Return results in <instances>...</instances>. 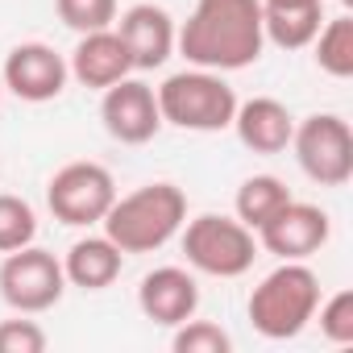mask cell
Wrapping results in <instances>:
<instances>
[{
	"label": "cell",
	"instance_id": "cell-1",
	"mask_svg": "<svg viewBox=\"0 0 353 353\" xmlns=\"http://www.w3.org/2000/svg\"><path fill=\"white\" fill-rule=\"evenodd\" d=\"M179 50L192 67L204 71H245L262 59V0H196L192 17L174 34Z\"/></svg>",
	"mask_w": 353,
	"mask_h": 353
},
{
	"label": "cell",
	"instance_id": "cell-2",
	"mask_svg": "<svg viewBox=\"0 0 353 353\" xmlns=\"http://www.w3.org/2000/svg\"><path fill=\"white\" fill-rule=\"evenodd\" d=\"M188 221V196L174 183H145L129 196H117L104 212V237L121 254H154L179 237Z\"/></svg>",
	"mask_w": 353,
	"mask_h": 353
},
{
	"label": "cell",
	"instance_id": "cell-3",
	"mask_svg": "<svg viewBox=\"0 0 353 353\" xmlns=\"http://www.w3.org/2000/svg\"><path fill=\"white\" fill-rule=\"evenodd\" d=\"M320 307V279L303 262H283L274 266L254 291H250V324L266 341H291L299 336Z\"/></svg>",
	"mask_w": 353,
	"mask_h": 353
},
{
	"label": "cell",
	"instance_id": "cell-4",
	"mask_svg": "<svg viewBox=\"0 0 353 353\" xmlns=\"http://www.w3.org/2000/svg\"><path fill=\"white\" fill-rule=\"evenodd\" d=\"M158 112L162 125L188 129V133H221L233 125L237 112V92L221 71H204V67H188L166 75L158 88Z\"/></svg>",
	"mask_w": 353,
	"mask_h": 353
},
{
	"label": "cell",
	"instance_id": "cell-5",
	"mask_svg": "<svg viewBox=\"0 0 353 353\" xmlns=\"http://www.w3.org/2000/svg\"><path fill=\"white\" fill-rule=\"evenodd\" d=\"M179 241H183L188 266L212 279H241L254 270V258H258V233L245 229L237 216L204 212L196 221H183Z\"/></svg>",
	"mask_w": 353,
	"mask_h": 353
},
{
	"label": "cell",
	"instance_id": "cell-6",
	"mask_svg": "<svg viewBox=\"0 0 353 353\" xmlns=\"http://www.w3.org/2000/svg\"><path fill=\"white\" fill-rule=\"evenodd\" d=\"M299 170L316 188H345L353 179V129L336 112H312L295 121L291 145Z\"/></svg>",
	"mask_w": 353,
	"mask_h": 353
},
{
	"label": "cell",
	"instance_id": "cell-7",
	"mask_svg": "<svg viewBox=\"0 0 353 353\" xmlns=\"http://www.w3.org/2000/svg\"><path fill=\"white\" fill-rule=\"evenodd\" d=\"M117 200V179L100 162H67L46 183V208L71 229H92Z\"/></svg>",
	"mask_w": 353,
	"mask_h": 353
},
{
	"label": "cell",
	"instance_id": "cell-8",
	"mask_svg": "<svg viewBox=\"0 0 353 353\" xmlns=\"http://www.w3.org/2000/svg\"><path fill=\"white\" fill-rule=\"evenodd\" d=\"M63 291H67L63 262L42 245H21L0 262V299L21 316L50 312L63 299Z\"/></svg>",
	"mask_w": 353,
	"mask_h": 353
},
{
	"label": "cell",
	"instance_id": "cell-9",
	"mask_svg": "<svg viewBox=\"0 0 353 353\" xmlns=\"http://www.w3.org/2000/svg\"><path fill=\"white\" fill-rule=\"evenodd\" d=\"M328 233H332V221L320 204L291 200L258 229V245L283 262H307L328 245Z\"/></svg>",
	"mask_w": 353,
	"mask_h": 353
},
{
	"label": "cell",
	"instance_id": "cell-10",
	"mask_svg": "<svg viewBox=\"0 0 353 353\" xmlns=\"http://www.w3.org/2000/svg\"><path fill=\"white\" fill-rule=\"evenodd\" d=\"M0 79H5V92H13L17 100L46 104V100H59L67 92L71 67H67V59L54 46H46V42H21V46L9 50L5 67H0Z\"/></svg>",
	"mask_w": 353,
	"mask_h": 353
},
{
	"label": "cell",
	"instance_id": "cell-11",
	"mask_svg": "<svg viewBox=\"0 0 353 353\" xmlns=\"http://www.w3.org/2000/svg\"><path fill=\"white\" fill-rule=\"evenodd\" d=\"M100 121L108 129L112 141L121 145H145L158 137L162 129V112H158V96L150 83L141 79H121L112 88H104V100H100Z\"/></svg>",
	"mask_w": 353,
	"mask_h": 353
},
{
	"label": "cell",
	"instance_id": "cell-12",
	"mask_svg": "<svg viewBox=\"0 0 353 353\" xmlns=\"http://www.w3.org/2000/svg\"><path fill=\"white\" fill-rule=\"evenodd\" d=\"M112 30L125 42L133 71H158L174 54V34H179L174 17L154 0H141V5H129L125 13H117Z\"/></svg>",
	"mask_w": 353,
	"mask_h": 353
},
{
	"label": "cell",
	"instance_id": "cell-13",
	"mask_svg": "<svg viewBox=\"0 0 353 353\" xmlns=\"http://www.w3.org/2000/svg\"><path fill=\"white\" fill-rule=\"evenodd\" d=\"M137 307H141L145 320H154L162 328H174V324H183L200 312V283L183 266H158L141 279Z\"/></svg>",
	"mask_w": 353,
	"mask_h": 353
},
{
	"label": "cell",
	"instance_id": "cell-14",
	"mask_svg": "<svg viewBox=\"0 0 353 353\" xmlns=\"http://www.w3.org/2000/svg\"><path fill=\"white\" fill-rule=\"evenodd\" d=\"M67 67H71V79H79V83L92 88V92H104V88L121 83L125 75H133L129 50H125V42L117 38L112 26H108V30L79 34V42H75V50H71Z\"/></svg>",
	"mask_w": 353,
	"mask_h": 353
},
{
	"label": "cell",
	"instance_id": "cell-15",
	"mask_svg": "<svg viewBox=\"0 0 353 353\" xmlns=\"http://www.w3.org/2000/svg\"><path fill=\"white\" fill-rule=\"evenodd\" d=\"M233 129H237V137H241L245 150H254V154H283L291 145L295 117H291V108L283 100L254 96V100H237Z\"/></svg>",
	"mask_w": 353,
	"mask_h": 353
},
{
	"label": "cell",
	"instance_id": "cell-16",
	"mask_svg": "<svg viewBox=\"0 0 353 353\" xmlns=\"http://www.w3.org/2000/svg\"><path fill=\"white\" fill-rule=\"evenodd\" d=\"M121 270H125V254H121L104 233L79 237V241L67 250V258H63V274H67V283L79 287V291H104V287H112V283L121 279Z\"/></svg>",
	"mask_w": 353,
	"mask_h": 353
},
{
	"label": "cell",
	"instance_id": "cell-17",
	"mask_svg": "<svg viewBox=\"0 0 353 353\" xmlns=\"http://www.w3.org/2000/svg\"><path fill=\"white\" fill-rule=\"evenodd\" d=\"M324 26V0H279L262 5V34L279 50H303Z\"/></svg>",
	"mask_w": 353,
	"mask_h": 353
},
{
	"label": "cell",
	"instance_id": "cell-18",
	"mask_svg": "<svg viewBox=\"0 0 353 353\" xmlns=\"http://www.w3.org/2000/svg\"><path fill=\"white\" fill-rule=\"evenodd\" d=\"M295 196H291V188L279 179V174H250V179L237 188V200H233V208H237V221L245 225V229H262L283 204H291Z\"/></svg>",
	"mask_w": 353,
	"mask_h": 353
},
{
	"label": "cell",
	"instance_id": "cell-19",
	"mask_svg": "<svg viewBox=\"0 0 353 353\" xmlns=\"http://www.w3.org/2000/svg\"><path fill=\"white\" fill-rule=\"evenodd\" d=\"M312 50H316V67L332 79H349L353 75V17L341 13L332 21L320 26V34L312 38Z\"/></svg>",
	"mask_w": 353,
	"mask_h": 353
},
{
	"label": "cell",
	"instance_id": "cell-20",
	"mask_svg": "<svg viewBox=\"0 0 353 353\" xmlns=\"http://www.w3.org/2000/svg\"><path fill=\"white\" fill-rule=\"evenodd\" d=\"M38 237V212L30 200L0 192V254H13L21 245H34Z\"/></svg>",
	"mask_w": 353,
	"mask_h": 353
},
{
	"label": "cell",
	"instance_id": "cell-21",
	"mask_svg": "<svg viewBox=\"0 0 353 353\" xmlns=\"http://www.w3.org/2000/svg\"><path fill=\"white\" fill-rule=\"evenodd\" d=\"M170 349L174 353H229L233 349V336L212 324V320H183L174 324V336H170Z\"/></svg>",
	"mask_w": 353,
	"mask_h": 353
},
{
	"label": "cell",
	"instance_id": "cell-22",
	"mask_svg": "<svg viewBox=\"0 0 353 353\" xmlns=\"http://www.w3.org/2000/svg\"><path fill=\"white\" fill-rule=\"evenodd\" d=\"M54 13L67 30L92 34V30H108L117 21V0H54Z\"/></svg>",
	"mask_w": 353,
	"mask_h": 353
},
{
	"label": "cell",
	"instance_id": "cell-23",
	"mask_svg": "<svg viewBox=\"0 0 353 353\" xmlns=\"http://www.w3.org/2000/svg\"><path fill=\"white\" fill-rule=\"evenodd\" d=\"M312 320H320V336L328 345H353V291L328 295Z\"/></svg>",
	"mask_w": 353,
	"mask_h": 353
},
{
	"label": "cell",
	"instance_id": "cell-24",
	"mask_svg": "<svg viewBox=\"0 0 353 353\" xmlns=\"http://www.w3.org/2000/svg\"><path fill=\"white\" fill-rule=\"evenodd\" d=\"M50 336L38 320H0V353H46Z\"/></svg>",
	"mask_w": 353,
	"mask_h": 353
},
{
	"label": "cell",
	"instance_id": "cell-25",
	"mask_svg": "<svg viewBox=\"0 0 353 353\" xmlns=\"http://www.w3.org/2000/svg\"><path fill=\"white\" fill-rule=\"evenodd\" d=\"M341 5H345V9H353V0H341Z\"/></svg>",
	"mask_w": 353,
	"mask_h": 353
},
{
	"label": "cell",
	"instance_id": "cell-26",
	"mask_svg": "<svg viewBox=\"0 0 353 353\" xmlns=\"http://www.w3.org/2000/svg\"><path fill=\"white\" fill-rule=\"evenodd\" d=\"M0 96H5V79H0Z\"/></svg>",
	"mask_w": 353,
	"mask_h": 353
},
{
	"label": "cell",
	"instance_id": "cell-27",
	"mask_svg": "<svg viewBox=\"0 0 353 353\" xmlns=\"http://www.w3.org/2000/svg\"><path fill=\"white\" fill-rule=\"evenodd\" d=\"M262 5H279V0H262Z\"/></svg>",
	"mask_w": 353,
	"mask_h": 353
}]
</instances>
